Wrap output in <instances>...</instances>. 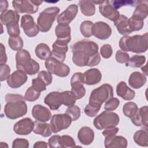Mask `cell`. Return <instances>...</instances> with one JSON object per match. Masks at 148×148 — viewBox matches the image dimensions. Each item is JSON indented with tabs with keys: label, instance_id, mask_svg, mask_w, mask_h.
Masks as SVG:
<instances>
[{
	"label": "cell",
	"instance_id": "cell-39",
	"mask_svg": "<svg viewBox=\"0 0 148 148\" xmlns=\"http://www.w3.org/2000/svg\"><path fill=\"white\" fill-rule=\"evenodd\" d=\"M8 45L11 49L14 51L21 50L24 43L22 38L20 36H10L8 39Z\"/></svg>",
	"mask_w": 148,
	"mask_h": 148
},
{
	"label": "cell",
	"instance_id": "cell-24",
	"mask_svg": "<svg viewBox=\"0 0 148 148\" xmlns=\"http://www.w3.org/2000/svg\"><path fill=\"white\" fill-rule=\"evenodd\" d=\"M77 138L82 144L89 145L94 140V132L89 127H83L78 131Z\"/></svg>",
	"mask_w": 148,
	"mask_h": 148
},
{
	"label": "cell",
	"instance_id": "cell-7",
	"mask_svg": "<svg viewBox=\"0 0 148 148\" xmlns=\"http://www.w3.org/2000/svg\"><path fill=\"white\" fill-rule=\"evenodd\" d=\"M43 2L40 0H23L13 1L12 6L18 13L34 14L38 12L39 6Z\"/></svg>",
	"mask_w": 148,
	"mask_h": 148
},
{
	"label": "cell",
	"instance_id": "cell-15",
	"mask_svg": "<svg viewBox=\"0 0 148 148\" xmlns=\"http://www.w3.org/2000/svg\"><path fill=\"white\" fill-rule=\"evenodd\" d=\"M99 11L103 17L113 21L117 20L120 14L119 12L112 6L110 1L108 0L102 1L99 5Z\"/></svg>",
	"mask_w": 148,
	"mask_h": 148
},
{
	"label": "cell",
	"instance_id": "cell-58",
	"mask_svg": "<svg viewBox=\"0 0 148 148\" xmlns=\"http://www.w3.org/2000/svg\"><path fill=\"white\" fill-rule=\"evenodd\" d=\"M101 61V57L99 54L98 53L95 55L91 56L88 61V64L87 66H94L98 65Z\"/></svg>",
	"mask_w": 148,
	"mask_h": 148
},
{
	"label": "cell",
	"instance_id": "cell-18",
	"mask_svg": "<svg viewBox=\"0 0 148 148\" xmlns=\"http://www.w3.org/2000/svg\"><path fill=\"white\" fill-rule=\"evenodd\" d=\"M132 123L138 127L143 126L147 129L148 125V107L144 106L138 108L136 113L130 118Z\"/></svg>",
	"mask_w": 148,
	"mask_h": 148
},
{
	"label": "cell",
	"instance_id": "cell-40",
	"mask_svg": "<svg viewBox=\"0 0 148 148\" xmlns=\"http://www.w3.org/2000/svg\"><path fill=\"white\" fill-rule=\"evenodd\" d=\"M99 105L89 102L85 107L84 111L85 114L90 117H93L97 115L98 112L101 109Z\"/></svg>",
	"mask_w": 148,
	"mask_h": 148
},
{
	"label": "cell",
	"instance_id": "cell-13",
	"mask_svg": "<svg viewBox=\"0 0 148 148\" xmlns=\"http://www.w3.org/2000/svg\"><path fill=\"white\" fill-rule=\"evenodd\" d=\"M34 121L29 117H25L13 126L14 132L20 135H29L32 131Z\"/></svg>",
	"mask_w": 148,
	"mask_h": 148
},
{
	"label": "cell",
	"instance_id": "cell-30",
	"mask_svg": "<svg viewBox=\"0 0 148 148\" xmlns=\"http://www.w3.org/2000/svg\"><path fill=\"white\" fill-rule=\"evenodd\" d=\"M72 51L73 53L72 61L75 65L80 67L87 65L89 59L91 57L87 53L80 50H72Z\"/></svg>",
	"mask_w": 148,
	"mask_h": 148
},
{
	"label": "cell",
	"instance_id": "cell-12",
	"mask_svg": "<svg viewBox=\"0 0 148 148\" xmlns=\"http://www.w3.org/2000/svg\"><path fill=\"white\" fill-rule=\"evenodd\" d=\"M71 50H80L87 53L90 57L98 53V46L93 41L83 39L76 42L71 46Z\"/></svg>",
	"mask_w": 148,
	"mask_h": 148
},
{
	"label": "cell",
	"instance_id": "cell-54",
	"mask_svg": "<svg viewBox=\"0 0 148 148\" xmlns=\"http://www.w3.org/2000/svg\"><path fill=\"white\" fill-rule=\"evenodd\" d=\"M8 34L10 36H18L20 35V30L18 24H12L6 26Z\"/></svg>",
	"mask_w": 148,
	"mask_h": 148
},
{
	"label": "cell",
	"instance_id": "cell-50",
	"mask_svg": "<svg viewBox=\"0 0 148 148\" xmlns=\"http://www.w3.org/2000/svg\"><path fill=\"white\" fill-rule=\"evenodd\" d=\"M115 58L117 62L120 64H125L130 59V56L127 52L118 50L116 53Z\"/></svg>",
	"mask_w": 148,
	"mask_h": 148
},
{
	"label": "cell",
	"instance_id": "cell-61",
	"mask_svg": "<svg viewBox=\"0 0 148 148\" xmlns=\"http://www.w3.org/2000/svg\"><path fill=\"white\" fill-rule=\"evenodd\" d=\"M8 7V2L7 1L2 0L0 2V12L1 13H3L7 10V8Z\"/></svg>",
	"mask_w": 148,
	"mask_h": 148
},
{
	"label": "cell",
	"instance_id": "cell-36",
	"mask_svg": "<svg viewBox=\"0 0 148 148\" xmlns=\"http://www.w3.org/2000/svg\"><path fill=\"white\" fill-rule=\"evenodd\" d=\"M146 62V57L144 56L134 55L125 63L127 66L132 68H139L141 67Z\"/></svg>",
	"mask_w": 148,
	"mask_h": 148
},
{
	"label": "cell",
	"instance_id": "cell-5",
	"mask_svg": "<svg viewBox=\"0 0 148 148\" xmlns=\"http://www.w3.org/2000/svg\"><path fill=\"white\" fill-rule=\"evenodd\" d=\"M113 96V89L109 84H103L92 91L89 102L101 105L103 102Z\"/></svg>",
	"mask_w": 148,
	"mask_h": 148
},
{
	"label": "cell",
	"instance_id": "cell-49",
	"mask_svg": "<svg viewBox=\"0 0 148 148\" xmlns=\"http://www.w3.org/2000/svg\"><path fill=\"white\" fill-rule=\"evenodd\" d=\"M35 90L39 92H42L46 89V85L45 83L39 77L33 79L32 80V86Z\"/></svg>",
	"mask_w": 148,
	"mask_h": 148
},
{
	"label": "cell",
	"instance_id": "cell-16",
	"mask_svg": "<svg viewBox=\"0 0 148 148\" xmlns=\"http://www.w3.org/2000/svg\"><path fill=\"white\" fill-rule=\"evenodd\" d=\"M78 12V6L76 4H71L63 11L57 18L58 24L69 25L75 18Z\"/></svg>",
	"mask_w": 148,
	"mask_h": 148
},
{
	"label": "cell",
	"instance_id": "cell-62",
	"mask_svg": "<svg viewBox=\"0 0 148 148\" xmlns=\"http://www.w3.org/2000/svg\"><path fill=\"white\" fill-rule=\"evenodd\" d=\"M141 70L143 72V74H145V75H147V65H146L145 66H143L141 68Z\"/></svg>",
	"mask_w": 148,
	"mask_h": 148
},
{
	"label": "cell",
	"instance_id": "cell-23",
	"mask_svg": "<svg viewBox=\"0 0 148 148\" xmlns=\"http://www.w3.org/2000/svg\"><path fill=\"white\" fill-rule=\"evenodd\" d=\"M104 145L105 147L125 148L127 147L128 142L126 138L123 136L114 135L105 137Z\"/></svg>",
	"mask_w": 148,
	"mask_h": 148
},
{
	"label": "cell",
	"instance_id": "cell-44",
	"mask_svg": "<svg viewBox=\"0 0 148 148\" xmlns=\"http://www.w3.org/2000/svg\"><path fill=\"white\" fill-rule=\"evenodd\" d=\"M40 95V92L35 90L32 86L29 87L25 91L24 98L29 102H34L37 100Z\"/></svg>",
	"mask_w": 148,
	"mask_h": 148
},
{
	"label": "cell",
	"instance_id": "cell-2",
	"mask_svg": "<svg viewBox=\"0 0 148 148\" xmlns=\"http://www.w3.org/2000/svg\"><path fill=\"white\" fill-rule=\"evenodd\" d=\"M16 68L29 75L36 74L39 71V64L32 59L30 53L25 49L17 51L16 54Z\"/></svg>",
	"mask_w": 148,
	"mask_h": 148
},
{
	"label": "cell",
	"instance_id": "cell-8",
	"mask_svg": "<svg viewBox=\"0 0 148 148\" xmlns=\"http://www.w3.org/2000/svg\"><path fill=\"white\" fill-rule=\"evenodd\" d=\"M45 66L47 71L59 77H66L70 72V68L67 65L58 61L53 57L46 60Z\"/></svg>",
	"mask_w": 148,
	"mask_h": 148
},
{
	"label": "cell",
	"instance_id": "cell-34",
	"mask_svg": "<svg viewBox=\"0 0 148 148\" xmlns=\"http://www.w3.org/2000/svg\"><path fill=\"white\" fill-rule=\"evenodd\" d=\"M133 139L138 145L147 147L148 146V131L147 129L143 128L135 132Z\"/></svg>",
	"mask_w": 148,
	"mask_h": 148
},
{
	"label": "cell",
	"instance_id": "cell-10",
	"mask_svg": "<svg viewBox=\"0 0 148 148\" xmlns=\"http://www.w3.org/2000/svg\"><path fill=\"white\" fill-rule=\"evenodd\" d=\"M84 78L83 73H75L71 79V91L74 94L76 99L82 98L86 94V89L84 87Z\"/></svg>",
	"mask_w": 148,
	"mask_h": 148
},
{
	"label": "cell",
	"instance_id": "cell-20",
	"mask_svg": "<svg viewBox=\"0 0 148 148\" xmlns=\"http://www.w3.org/2000/svg\"><path fill=\"white\" fill-rule=\"evenodd\" d=\"M44 102L52 110H56L63 105V99L61 92L52 91L48 94L44 99Z\"/></svg>",
	"mask_w": 148,
	"mask_h": 148
},
{
	"label": "cell",
	"instance_id": "cell-6",
	"mask_svg": "<svg viewBox=\"0 0 148 148\" xmlns=\"http://www.w3.org/2000/svg\"><path fill=\"white\" fill-rule=\"evenodd\" d=\"M27 112V105L25 101L8 102L5 105L4 113L9 119L14 120L21 117Z\"/></svg>",
	"mask_w": 148,
	"mask_h": 148
},
{
	"label": "cell",
	"instance_id": "cell-52",
	"mask_svg": "<svg viewBox=\"0 0 148 148\" xmlns=\"http://www.w3.org/2000/svg\"><path fill=\"white\" fill-rule=\"evenodd\" d=\"M100 53L104 58H110L113 54V49L109 44L103 45L100 49Z\"/></svg>",
	"mask_w": 148,
	"mask_h": 148
},
{
	"label": "cell",
	"instance_id": "cell-41",
	"mask_svg": "<svg viewBox=\"0 0 148 148\" xmlns=\"http://www.w3.org/2000/svg\"><path fill=\"white\" fill-rule=\"evenodd\" d=\"M63 99V105L69 106L75 105L76 102V97L71 91H64L61 92Z\"/></svg>",
	"mask_w": 148,
	"mask_h": 148
},
{
	"label": "cell",
	"instance_id": "cell-48",
	"mask_svg": "<svg viewBox=\"0 0 148 148\" xmlns=\"http://www.w3.org/2000/svg\"><path fill=\"white\" fill-rule=\"evenodd\" d=\"M38 77L40 79L46 86L50 84L53 80V76L51 73L49 71H41L39 72Z\"/></svg>",
	"mask_w": 148,
	"mask_h": 148
},
{
	"label": "cell",
	"instance_id": "cell-57",
	"mask_svg": "<svg viewBox=\"0 0 148 148\" xmlns=\"http://www.w3.org/2000/svg\"><path fill=\"white\" fill-rule=\"evenodd\" d=\"M119 128L116 127V126L109 127L105 129V130L102 132V135L105 137L114 136L117 134V132H119Z\"/></svg>",
	"mask_w": 148,
	"mask_h": 148
},
{
	"label": "cell",
	"instance_id": "cell-1",
	"mask_svg": "<svg viewBox=\"0 0 148 148\" xmlns=\"http://www.w3.org/2000/svg\"><path fill=\"white\" fill-rule=\"evenodd\" d=\"M119 46L124 51H131L138 54L145 53L148 49V34L124 36L119 40Z\"/></svg>",
	"mask_w": 148,
	"mask_h": 148
},
{
	"label": "cell",
	"instance_id": "cell-14",
	"mask_svg": "<svg viewBox=\"0 0 148 148\" xmlns=\"http://www.w3.org/2000/svg\"><path fill=\"white\" fill-rule=\"evenodd\" d=\"M27 75L25 72L17 69L10 75L6 82L10 88H17L23 86L27 82Z\"/></svg>",
	"mask_w": 148,
	"mask_h": 148
},
{
	"label": "cell",
	"instance_id": "cell-3",
	"mask_svg": "<svg viewBox=\"0 0 148 148\" xmlns=\"http://www.w3.org/2000/svg\"><path fill=\"white\" fill-rule=\"evenodd\" d=\"M59 12L58 7L52 6L45 9L39 13L37 18V24L41 32H46L50 29Z\"/></svg>",
	"mask_w": 148,
	"mask_h": 148
},
{
	"label": "cell",
	"instance_id": "cell-26",
	"mask_svg": "<svg viewBox=\"0 0 148 148\" xmlns=\"http://www.w3.org/2000/svg\"><path fill=\"white\" fill-rule=\"evenodd\" d=\"M116 92L118 96L126 101H130L134 98L135 92L127 85L126 83L121 81L116 86Z\"/></svg>",
	"mask_w": 148,
	"mask_h": 148
},
{
	"label": "cell",
	"instance_id": "cell-53",
	"mask_svg": "<svg viewBox=\"0 0 148 148\" xmlns=\"http://www.w3.org/2000/svg\"><path fill=\"white\" fill-rule=\"evenodd\" d=\"M48 145L51 148L61 147V136L58 135L51 136L48 140Z\"/></svg>",
	"mask_w": 148,
	"mask_h": 148
},
{
	"label": "cell",
	"instance_id": "cell-45",
	"mask_svg": "<svg viewBox=\"0 0 148 148\" xmlns=\"http://www.w3.org/2000/svg\"><path fill=\"white\" fill-rule=\"evenodd\" d=\"M139 1H129V0H114L110 1L112 6L116 9L124 6H135L137 5Z\"/></svg>",
	"mask_w": 148,
	"mask_h": 148
},
{
	"label": "cell",
	"instance_id": "cell-55",
	"mask_svg": "<svg viewBox=\"0 0 148 148\" xmlns=\"http://www.w3.org/2000/svg\"><path fill=\"white\" fill-rule=\"evenodd\" d=\"M29 147V142L24 138H16L12 142V147H24L28 148Z\"/></svg>",
	"mask_w": 148,
	"mask_h": 148
},
{
	"label": "cell",
	"instance_id": "cell-51",
	"mask_svg": "<svg viewBox=\"0 0 148 148\" xmlns=\"http://www.w3.org/2000/svg\"><path fill=\"white\" fill-rule=\"evenodd\" d=\"M10 68L9 66L6 64L0 65V80L3 82L7 79L10 76Z\"/></svg>",
	"mask_w": 148,
	"mask_h": 148
},
{
	"label": "cell",
	"instance_id": "cell-28",
	"mask_svg": "<svg viewBox=\"0 0 148 148\" xmlns=\"http://www.w3.org/2000/svg\"><path fill=\"white\" fill-rule=\"evenodd\" d=\"M146 81L147 78L145 74L135 71L130 75L128 79V84L132 88L138 89L143 86Z\"/></svg>",
	"mask_w": 148,
	"mask_h": 148
},
{
	"label": "cell",
	"instance_id": "cell-59",
	"mask_svg": "<svg viewBox=\"0 0 148 148\" xmlns=\"http://www.w3.org/2000/svg\"><path fill=\"white\" fill-rule=\"evenodd\" d=\"M0 54H1V59H0V65L5 64L7 62V55L6 53L5 47L1 43L0 44Z\"/></svg>",
	"mask_w": 148,
	"mask_h": 148
},
{
	"label": "cell",
	"instance_id": "cell-46",
	"mask_svg": "<svg viewBox=\"0 0 148 148\" xmlns=\"http://www.w3.org/2000/svg\"><path fill=\"white\" fill-rule=\"evenodd\" d=\"M120 104V101L117 98L111 97L105 102L104 108L106 110L113 111L116 109Z\"/></svg>",
	"mask_w": 148,
	"mask_h": 148
},
{
	"label": "cell",
	"instance_id": "cell-60",
	"mask_svg": "<svg viewBox=\"0 0 148 148\" xmlns=\"http://www.w3.org/2000/svg\"><path fill=\"white\" fill-rule=\"evenodd\" d=\"M49 146V145L47 143L44 142V141H38L35 143L34 145V148H47Z\"/></svg>",
	"mask_w": 148,
	"mask_h": 148
},
{
	"label": "cell",
	"instance_id": "cell-22",
	"mask_svg": "<svg viewBox=\"0 0 148 148\" xmlns=\"http://www.w3.org/2000/svg\"><path fill=\"white\" fill-rule=\"evenodd\" d=\"M71 27L69 25L58 24L55 28V34L57 37V40L68 44L71 39Z\"/></svg>",
	"mask_w": 148,
	"mask_h": 148
},
{
	"label": "cell",
	"instance_id": "cell-25",
	"mask_svg": "<svg viewBox=\"0 0 148 148\" xmlns=\"http://www.w3.org/2000/svg\"><path fill=\"white\" fill-rule=\"evenodd\" d=\"M84 84L87 85H94L100 82L102 79L101 71L97 68H91L84 73Z\"/></svg>",
	"mask_w": 148,
	"mask_h": 148
},
{
	"label": "cell",
	"instance_id": "cell-11",
	"mask_svg": "<svg viewBox=\"0 0 148 148\" xmlns=\"http://www.w3.org/2000/svg\"><path fill=\"white\" fill-rule=\"evenodd\" d=\"M21 27L23 29L25 34L29 37H35L40 31L39 28L34 19L29 14H24L21 18Z\"/></svg>",
	"mask_w": 148,
	"mask_h": 148
},
{
	"label": "cell",
	"instance_id": "cell-19",
	"mask_svg": "<svg viewBox=\"0 0 148 148\" xmlns=\"http://www.w3.org/2000/svg\"><path fill=\"white\" fill-rule=\"evenodd\" d=\"M68 50V45L56 40L52 45L51 56L60 62H63L66 58V53Z\"/></svg>",
	"mask_w": 148,
	"mask_h": 148
},
{
	"label": "cell",
	"instance_id": "cell-33",
	"mask_svg": "<svg viewBox=\"0 0 148 148\" xmlns=\"http://www.w3.org/2000/svg\"><path fill=\"white\" fill-rule=\"evenodd\" d=\"M36 56L42 60H46L51 57V51L47 45L44 43L38 44L35 49Z\"/></svg>",
	"mask_w": 148,
	"mask_h": 148
},
{
	"label": "cell",
	"instance_id": "cell-21",
	"mask_svg": "<svg viewBox=\"0 0 148 148\" xmlns=\"http://www.w3.org/2000/svg\"><path fill=\"white\" fill-rule=\"evenodd\" d=\"M32 115L37 121L46 122L50 120L51 113L50 110L41 105H35L32 109Z\"/></svg>",
	"mask_w": 148,
	"mask_h": 148
},
{
	"label": "cell",
	"instance_id": "cell-31",
	"mask_svg": "<svg viewBox=\"0 0 148 148\" xmlns=\"http://www.w3.org/2000/svg\"><path fill=\"white\" fill-rule=\"evenodd\" d=\"M33 131L35 134L40 135L43 137H48L53 132L50 124L37 120L34 121Z\"/></svg>",
	"mask_w": 148,
	"mask_h": 148
},
{
	"label": "cell",
	"instance_id": "cell-27",
	"mask_svg": "<svg viewBox=\"0 0 148 148\" xmlns=\"http://www.w3.org/2000/svg\"><path fill=\"white\" fill-rule=\"evenodd\" d=\"M19 18L20 14L16 10H7L0 16L1 23L6 26L18 24Z\"/></svg>",
	"mask_w": 148,
	"mask_h": 148
},
{
	"label": "cell",
	"instance_id": "cell-9",
	"mask_svg": "<svg viewBox=\"0 0 148 148\" xmlns=\"http://www.w3.org/2000/svg\"><path fill=\"white\" fill-rule=\"evenodd\" d=\"M72 120L66 113L54 114L50 120V125L53 133L56 134L63 130L68 128Z\"/></svg>",
	"mask_w": 148,
	"mask_h": 148
},
{
	"label": "cell",
	"instance_id": "cell-37",
	"mask_svg": "<svg viewBox=\"0 0 148 148\" xmlns=\"http://www.w3.org/2000/svg\"><path fill=\"white\" fill-rule=\"evenodd\" d=\"M94 23L89 20L83 21L80 26V31L82 35L86 38H90L92 35V28Z\"/></svg>",
	"mask_w": 148,
	"mask_h": 148
},
{
	"label": "cell",
	"instance_id": "cell-38",
	"mask_svg": "<svg viewBox=\"0 0 148 148\" xmlns=\"http://www.w3.org/2000/svg\"><path fill=\"white\" fill-rule=\"evenodd\" d=\"M138 109V105L135 103L133 102H128L123 105V112L126 117L131 118L136 113Z\"/></svg>",
	"mask_w": 148,
	"mask_h": 148
},
{
	"label": "cell",
	"instance_id": "cell-29",
	"mask_svg": "<svg viewBox=\"0 0 148 148\" xmlns=\"http://www.w3.org/2000/svg\"><path fill=\"white\" fill-rule=\"evenodd\" d=\"M114 24L121 35L128 36L132 33L128 25V18L124 15L120 14L117 19L114 21Z\"/></svg>",
	"mask_w": 148,
	"mask_h": 148
},
{
	"label": "cell",
	"instance_id": "cell-56",
	"mask_svg": "<svg viewBox=\"0 0 148 148\" xmlns=\"http://www.w3.org/2000/svg\"><path fill=\"white\" fill-rule=\"evenodd\" d=\"M24 97L20 94H8L5 95V101L6 103L10 102H15L18 101H25Z\"/></svg>",
	"mask_w": 148,
	"mask_h": 148
},
{
	"label": "cell",
	"instance_id": "cell-47",
	"mask_svg": "<svg viewBox=\"0 0 148 148\" xmlns=\"http://www.w3.org/2000/svg\"><path fill=\"white\" fill-rule=\"evenodd\" d=\"M61 147H74L76 146L73 138L67 135L61 136Z\"/></svg>",
	"mask_w": 148,
	"mask_h": 148
},
{
	"label": "cell",
	"instance_id": "cell-43",
	"mask_svg": "<svg viewBox=\"0 0 148 148\" xmlns=\"http://www.w3.org/2000/svg\"><path fill=\"white\" fill-rule=\"evenodd\" d=\"M128 25L130 31H140L142 29L144 25V21L135 18L132 16L128 18Z\"/></svg>",
	"mask_w": 148,
	"mask_h": 148
},
{
	"label": "cell",
	"instance_id": "cell-4",
	"mask_svg": "<svg viewBox=\"0 0 148 148\" xmlns=\"http://www.w3.org/2000/svg\"><path fill=\"white\" fill-rule=\"evenodd\" d=\"M120 121L119 115L113 112L105 110L98 115L94 120L93 124L98 130L117 126Z\"/></svg>",
	"mask_w": 148,
	"mask_h": 148
},
{
	"label": "cell",
	"instance_id": "cell-42",
	"mask_svg": "<svg viewBox=\"0 0 148 148\" xmlns=\"http://www.w3.org/2000/svg\"><path fill=\"white\" fill-rule=\"evenodd\" d=\"M65 113L71 118L72 121H76L80 116V109L79 106L75 105L69 106L66 109Z\"/></svg>",
	"mask_w": 148,
	"mask_h": 148
},
{
	"label": "cell",
	"instance_id": "cell-35",
	"mask_svg": "<svg viewBox=\"0 0 148 148\" xmlns=\"http://www.w3.org/2000/svg\"><path fill=\"white\" fill-rule=\"evenodd\" d=\"M79 6L81 12L84 16H91L95 13V4L93 3L92 1H80Z\"/></svg>",
	"mask_w": 148,
	"mask_h": 148
},
{
	"label": "cell",
	"instance_id": "cell-32",
	"mask_svg": "<svg viewBox=\"0 0 148 148\" xmlns=\"http://www.w3.org/2000/svg\"><path fill=\"white\" fill-rule=\"evenodd\" d=\"M148 14V5L147 1H139L136 5L135 10L133 12L132 17L143 21Z\"/></svg>",
	"mask_w": 148,
	"mask_h": 148
},
{
	"label": "cell",
	"instance_id": "cell-17",
	"mask_svg": "<svg viewBox=\"0 0 148 148\" xmlns=\"http://www.w3.org/2000/svg\"><path fill=\"white\" fill-rule=\"evenodd\" d=\"M112 34L110 27L103 21H98L94 24L92 35L97 38L105 40L108 39Z\"/></svg>",
	"mask_w": 148,
	"mask_h": 148
}]
</instances>
